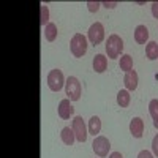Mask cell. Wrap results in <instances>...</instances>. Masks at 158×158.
Instances as JSON below:
<instances>
[{"mask_svg": "<svg viewBox=\"0 0 158 158\" xmlns=\"http://www.w3.org/2000/svg\"><path fill=\"white\" fill-rule=\"evenodd\" d=\"M87 38L82 35V33H76L73 35L71 41H70V49H71V54L76 57V59H81L85 56L87 52Z\"/></svg>", "mask_w": 158, "mask_h": 158, "instance_id": "6da1fadb", "label": "cell"}, {"mask_svg": "<svg viewBox=\"0 0 158 158\" xmlns=\"http://www.w3.org/2000/svg\"><path fill=\"white\" fill-rule=\"evenodd\" d=\"M74 114V108L71 104V100L65 98L59 103V117L63 118V120H67V118H70L71 115Z\"/></svg>", "mask_w": 158, "mask_h": 158, "instance_id": "ba28073f", "label": "cell"}, {"mask_svg": "<svg viewBox=\"0 0 158 158\" xmlns=\"http://www.w3.org/2000/svg\"><path fill=\"white\" fill-rule=\"evenodd\" d=\"M40 10H41V19H40V24H41V27H44V25L49 24V8L41 3L40 5Z\"/></svg>", "mask_w": 158, "mask_h": 158, "instance_id": "d6986e66", "label": "cell"}, {"mask_svg": "<svg viewBox=\"0 0 158 158\" xmlns=\"http://www.w3.org/2000/svg\"><path fill=\"white\" fill-rule=\"evenodd\" d=\"M92 149H94V152L98 156L104 158V156H108V153L111 150V142H109L108 138H104V136H97L94 144H92Z\"/></svg>", "mask_w": 158, "mask_h": 158, "instance_id": "8992f818", "label": "cell"}, {"mask_svg": "<svg viewBox=\"0 0 158 158\" xmlns=\"http://www.w3.org/2000/svg\"><path fill=\"white\" fill-rule=\"evenodd\" d=\"M100 131H101V120H100V117H97V115L90 117V120H89V133L92 136H98Z\"/></svg>", "mask_w": 158, "mask_h": 158, "instance_id": "5bb4252c", "label": "cell"}, {"mask_svg": "<svg viewBox=\"0 0 158 158\" xmlns=\"http://www.w3.org/2000/svg\"><path fill=\"white\" fill-rule=\"evenodd\" d=\"M87 6H89V11H90V13H97V11L100 10L101 3H100V2H92V0H89Z\"/></svg>", "mask_w": 158, "mask_h": 158, "instance_id": "44dd1931", "label": "cell"}, {"mask_svg": "<svg viewBox=\"0 0 158 158\" xmlns=\"http://www.w3.org/2000/svg\"><path fill=\"white\" fill-rule=\"evenodd\" d=\"M123 51V40L118 35H111L106 41V54L109 59H117Z\"/></svg>", "mask_w": 158, "mask_h": 158, "instance_id": "7a4b0ae2", "label": "cell"}, {"mask_svg": "<svg viewBox=\"0 0 158 158\" xmlns=\"http://www.w3.org/2000/svg\"><path fill=\"white\" fill-rule=\"evenodd\" d=\"M152 16L155 19H158V2H153L152 3Z\"/></svg>", "mask_w": 158, "mask_h": 158, "instance_id": "cb8c5ba5", "label": "cell"}, {"mask_svg": "<svg viewBox=\"0 0 158 158\" xmlns=\"http://www.w3.org/2000/svg\"><path fill=\"white\" fill-rule=\"evenodd\" d=\"M81 82H79V79L74 77V76H68L67 82H65V94H67L68 100L71 101H77L81 98Z\"/></svg>", "mask_w": 158, "mask_h": 158, "instance_id": "3957f363", "label": "cell"}, {"mask_svg": "<svg viewBox=\"0 0 158 158\" xmlns=\"http://www.w3.org/2000/svg\"><path fill=\"white\" fill-rule=\"evenodd\" d=\"M138 81H139V77H138V73L135 70H131L128 73H125V77H123V84L127 87L128 92L131 90H136L138 89Z\"/></svg>", "mask_w": 158, "mask_h": 158, "instance_id": "30bf717a", "label": "cell"}, {"mask_svg": "<svg viewBox=\"0 0 158 158\" xmlns=\"http://www.w3.org/2000/svg\"><path fill=\"white\" fill-rule=\"evenodd\" d=\"M138 158H153V153L149 152V150H141L138 153Z\"/></svg>", "mask_w": 158, "mask_h": 158, "instance_id": "603a6c76", "label": "cell"}, {"mask_svg": "<svg viewBox=\"0 0 158 158\" xmlns=\"http://www.w3.org/2000/svg\"><path fill=\"white\" fill-rule=\"evenodd\" d=\"M130 101H131V95H130V92L127 89L120 90L117 94V103H118V106H120V108H127L130 104Z\"/></svg>", "mask_w": 158, "mask_h": 158, "instance_id": "e0dca14e", "label": "cell"}, {"mask_svg": "<svg viewBox=\"0 0 158 158\" xmlns=\"http://www.w3.org/2000/svg\"><path fill=\"white\" fill-rule=\"evenodd\" d=\"M60 138H62V141H63L65 146H73L74 141H76V135H74L73 128H70V127H65V128H62Z\"/></svg>", "mask_w": 158, "mask_h": 158, "instance_id": "4fadbf2b", "label": "cell"}, {"mask_svg": "<svg viewBox=\"0 0 158 158\" xmlns=\"http://www.w3.org/2000/svg\"><path fill=\"white\" fill-rule=\"evenodd\" d=\"M149 112L153 118V122H158V100L153 98L150 103H149Z\"/></svg>", "mask_w": 158, "mask_h": 158, "instance_id": "ffe728a7", "label": "cell"}, {"mask_svg": "<svg viewBox=\"0 0 158 158\" xmlns=\"http://www.w3.org/2000/svg\"><path fill=\"white\" fill-rule=\"evenodd\" d=\"M109 158H123V155H122L120 152H112V153L109 155Z\"/></svg>", "mask_w": 158, "mask_h": 158, "instance_id": "484cf974", "label": "cell"}, {"mask_svg": "<svg viewBox=\"0 0 158 158\" xmlns=\"http://www.w3.org/2000/svg\"><path fill=\"white\" fill-rule=\"evenodd\" d=\"M135 41L139 44H146L149 41V29L146 25H138L135 30Z\"/></svg>", "mask_w": 158, "mask_h": 158, "instance_id": "8fae6325", "label": "cell"}, {"mask_svg": "<svg viewBox=\"0 0 158 158\" xmlns=\"http://www.w3.org/2000/svg\"><path fill=\"white\" fill-rule=\"evenodd\" d=\"M57 35H59L57 25H56V24H52V22H49L46 27H44V36H46V40H48L49 43H52V41H56Z\"/></svg>", "mask_w": 158, "mask_h": 158, "instance_id": "9a60e30c", "label": "cell"}, {"mask_svg": "<svg viewBox=\"0 0 158 158\" xmlns=\"http://www.w3.org/2000/svg\"><path fill=\"white\" fill-rule=\"evenodd\" d=\"M65 82H67V81H65V76H63L62 70L56 68V70H51L49 71V74H48V85H49V89L52 92L62 90L63 85H65Z\"/></svg>", "mask_w": 158, "mask_h": 158, "instance_id": "277c9868", "label": "cell"}, {"mask_svg": "<svg viewBox=\"0 0 158 158\" xmlns=\"http://www.w3.org/2000/svg\"><path fill=\"white\" fill-rule=\"evenodd\" d=\"M118 67H120V70L125 71V73L131 71L133 70V57L128 56V54H123L120 57V62H118Z\"/></svg>", "mask_w": 158, "mask_h": 158, "instance_id": "2e32d148", "label": "cell"}, {"mask_svg": "<svg viewBox=\"0 0 158 158\" xmlns=\"http://www.w3.org/2000/svg\"><path fill=\"white\" fill-rule=\"evenodd\" d=\"M108 68V59L106 56H103V54H97L94 57V70L97 73H104Z\"/></svg>", "mask_w": 158, "mask_h": 158, "instance_id": "7c38bea8", "label": "cell"}, {"mask_svg": "<svg viewBox=\"0 0 158 158\" xmlns=\"http://www.w3.org/2000/svg\"><path fill=\"white\" fill-rule=\"evenodd\" d=\"M104 8H115L117 5H118V2H108V0H106V2H103L101 3Z\"/></svg>", "mask_w": 158, "mask_h": 158, "instance_id": "d4e9b609", "label": "cell"}, {"mask_svg": "<svg viewBox=\"0 0 158 158\" xmlns=\"http://www.w3.org/2000/svg\"><path fill=\"white\" fill-rule=\"evenodd\" d=\"M152 153L155 155V156H158V135L153 138V141H152Z\"/></svg>", "mask_w": 158, "mask_h": 158, "instance_id": "7402d4cb", "label": "cell"}, {"mask_svg": "<svg viewBox=\"0 0 158 158\" xmlns=\"http://www.w3.org/2000/svg\"><path fill=\"white\" fill-rule=\"evenodd\" d=\"M87 38H89V41L94 46H98L104 40V27H103V24L101 22L92 24L90 29H89V33H87Z\"/></svg>", "mask_w": 158, "mask_h": 158, "instance_id": "5b68a950", "label": "cell"}, {"mask_svg": "<svg viewBox=\"0 0 158 158\" xmlns=\"http://www.w3.org/2000/svg\"><path fill=\"white\" fill-rule=\"evenodd\" d=\"M146 56L149 60L158 59V43L156 41H149L146 46Z\"/></svg>", "mask_w": 158, "mask_h": 158, "instance_id": "ac0fdd59", "label": "cell"}, {"mask_svg": "<svg viewBox=\"0 0 158 158\" xmlns=\"http://www.w3.org/2000/svg\"><path fill=\"white\" fill-rule=\"evenodd\" d=\"M73 131H74V135H76V141L79 142H85L87 141V135H89V131H87V127L82 120V117L81 115H76L73 118Z\"/></svg>", "mask_w": 158, "mask_h": 158, "instance_id": "52a82bcc", "label": "cell"}, {"mask_svg": "<svg viewBox=\"0 0 158 158\" xmlns=\"http://www.w3.org/2000/svg\"><path fill=\"white\" fill-rule=\"evenodd\" d=\"M130 133L133 135V138H136V139L142 138V135H144V120L141 117L131 118V122H130Z\"/></svg>", "mask_w": 158, "mask_h": 158, "instance_id": "9c48e42d", "label": "cell"}]
</instances>
